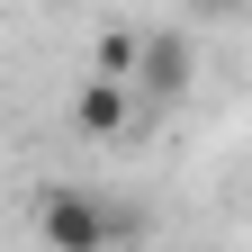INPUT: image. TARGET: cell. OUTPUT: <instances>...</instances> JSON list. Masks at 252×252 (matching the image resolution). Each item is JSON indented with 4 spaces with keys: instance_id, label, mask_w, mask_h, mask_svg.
Listing matches in <instances>:
<instances>
[{
    "instance_id": "3",
    "label": "cell",
    "mask_w": 252,
    "mask_h": 252,
    "mask_svg": "<svg viewBox=\"0 0 252 252\" xmlns=\"http://www.w3.org/2000/svg\"><path fill=\"white\" fill-rule=\"evenodd\" d=\"M135 90H153V99H180V90H189V45H180V36H144Z\"/></svg>"
},
{
    "instance_id": "2",
    "label": "cell",
    "mask_w": 252,
    "mask_h": 252,
    "mask_svg": "<svg viewBox=\"0 0 252 252\" xmlns=\"http://www.w3.org/2000/svg\"><path fill=\"white\" fill-rule=\"evenodd\" d=\"M72 126H81V135H99V144H117L126 126H135V90H117V81H90L81 99H72Z\"/></svg>"
},
{
    "instance_id": "4",
    "label": "cell",
    "mask_w": 252,
    "mask_h": 252,
    "mask_svg": "<svg viewBox=\"0 0 252 252\" xmlns=\"http://www.w3.org/2000/svg\"><path fill=\"white\" fill-rule=\"evenodd\" d=\"M135 63H144V36H135V27H108V36L90 45V81H117V90H135Z\"/></svg>"
},
{
    "instance_id": "1",
    "label": "cell",
    "mask_w": 252,
    "mask_h": 252,
    "mask_svg": "<svg viewBox=\"0 0 252 252\" xmlns=\"http://www.w3.org/2000/svg\"><path fill=\"white\" fill-rule=\"evenodd\" d=\"M36 243L45 252H117V243H135V216L90 198V189H45L36 198Z\"/></svg>"
},
{
    "instance_id": "5",
    "label": "cell",
    "mask_w": 252,
    "mask_h": 252,
    "mask_svg": "<svg viewBox=\"0 0 252 252\" xmlns=\"http://www.w3.org/2000/svg\"><path fill=\"white\" fill-rule=\"evenodd\" d=\"M189 9H234V0H189Z\"/></svg>"
}]
</instances>
